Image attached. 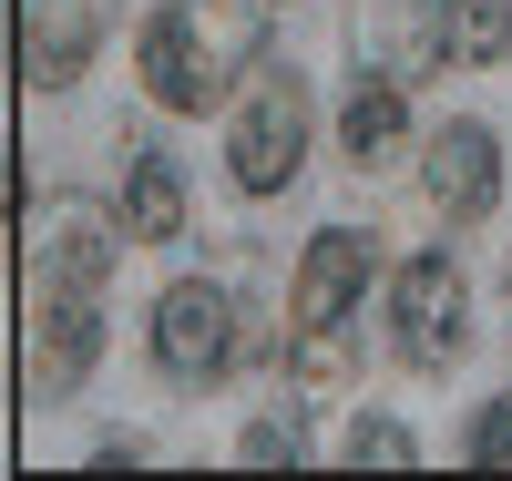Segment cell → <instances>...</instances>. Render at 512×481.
<instances>
[{
    "label": "cell",
    "instance_id": "cell-11",
    "mask_svg": "<svg viewBox=\"0 0 512 481\" xmlns=\"http://www.w3.org/2000/svg\"><path fill=\"white\" fill-rule=\"evenodd\" d=\"M441 62H502L512 52V0H431Z\"/></svg>",
    "mask_w": 512,
    "mask_h": 481
},
{
    "label": "cell",
    "instance_id": "cell-9",
    "mask_svg": "<svg viewBox=\"0 0 512 481\" xmlns=\"http://www.w3.org/2000/svg\"><path fill=\"white\" fill-rule=\"evenodd\" d=\"M400 123H410V93H400V72H369L359 93H349V113H338V144H349L359 164H379L400 144Z\"/></svg>",
    "mask_w": 512,
    "mask_h": 481
},
{
    "label": "cell",
    "instance_id": "cell-10",
    "mask_svg": "<svg viewBox=\"0 0 512 481\" xmlns=\"http://www.w3.org/2000/svg\"><path fill=\"white\" fill-rule=\"evenodd\" d=\"M123 226H134L144 246H164L185 226V174L164 164V154H134V174H123Z\"/></svg>",
    "mask_w": 512,
    "mask_h": 481
},
{
    "label": "cell",
    "instance_id": "cell-7",
    "mask_svg": "<svg viewBox=\"0 0 512 481\" xmlns=\"http://www.w3.org/2000/svg\"><path fill=\"white\" fill-rule=\"evenodd\" d=\"M93 0H21V82L31 93H62V82L93 62Z\"/></svg>",
    "mask_w": 512,
    "mask_h": 481
},
{
    "label": "cell",
    "instance_id": "cell-12",
    "mask_svg": "<svg viewBox=\"0 0 512 481\" xmlns=\"http://www.w3.org/2000/svg\"><path fill=\"white\" fill-rule=\"evenodd\" d=\"M41 277H62V287H103V277H113V267H103V236H93V226H72L52 256H41Z\"/></svg>",
    "mask_w": 512,
    "mask_h": 481
},
{
    "label": "cell",
    "instance_id": "cell-15",
    "mask_svg": "<svg viewBox=\"0 0 512 481\" xmlns=\"http://www.w3.org/2000/svg\"><path fill=\"white\" fill-rule=\"evenodd\" d=\"M246 461H297V430H287V420H256V430H246Z\"/></svg>",
    "mask_w": 512,
    "mask_h": 481
},
{
    "label": "cell",
    "instance_id": "cell-6",
    "mask_svg": "<svg viewBox=\"0 0 512 481\" xmlns=\"http://www.w3.org/2000/svg\"><path fill=\"white\" fill-rule=\"evenodd\" d=\"M369 267H379L369 236H349V226L318 236V246H308V267H297V297H287L297 338H328L338 318H349V308H359V287H369Z\"/></svg>",
    "mask_w": 512,
    "mask_h": 481
},
{
    "label": "cell",
    "instance_id": "cell-8",
    "mask_svg": "<svg viewBox=\"0 0 512 481\" xmlns=\"http://www.w3.org/2000/svg\"><path fill=\"white\" fill-rule=\"evenodd\" d=\"M420 185H431L441 215H482L492 185H502V144L482 134V123H441L431 154H420Z\"/></svg>",
    "mask_w": 512,
    "mask_h": 481
},
{
    "label": "cell",
    "instance_id": "cell-13",
    "mask_svg": "<svg viewBox=\"0 0 512 481\" xmlns=\"http://www.w3.org/2000/svg\"><path fill=\"white\" fill-rule=\"evenodd\" d=\"M349 461H369V471H410L420 451H410L400 420H359V430H349Z\"/></svg>",
    "mask_w": 512,
    "mask_h": 481
},
{
    "label": "cell",
    "instance_id": "cell-3",
    "mask_svg": "<svg viewBox=\"0 0 512 481\" xmlns=\"http://www.w3.org/2000/svg\"><path fill=\"white\" fill-rule=\"evenodd\" d=\"M226 359H236V297L226 287H164L154 297V369L205 389V379H226Z\"/></svg>",
    "mask_w": 512,
    "mask_h": 481
},
{
    "label": "cell",
    "instance_id": "cell-4",
    "mask_svg": "<svg viewBox=\"0 0 512 481\" xmlns=\"http://www.w3.org/2000/svg\"><path fill=\"white\" fill-rule=\"evenodd\" d=\"M461 328H472L461 267H451V256H410L400 287H390V338H400V359H420V369L461 359Z\"/></svg>",
    "mask_w": 512,
    "mask_h": 481
},
{
    "label": "cell",
    "instance_id": "cell-5",
    "mask_svg": "<svg viewBox=\"0 0 512 481\" xmlns=\"http://www.w3.org/2000/svg\"><path fill=\"white\" fill-rule=\"evenodd\" d=\"M103 359V318H93V287H62V277H41L31 297V400H52V389H72L82 369Z\"/></svg>",
    "mask_w": 512,
    "mask_h": 481
},
{
    "label": "cell",
    "instance_id": "cell-2",
    "mask_svg": "<svg viewBox=\"0 0 512 481\" xmlns=\"http://www.w3.org/2000/svg\"><path fill=\"white\" fill-rule=\"evenodd\" d=\"M226 164H236L246 195H287V185H297V164H308V93H297L287 72H267V82L246 93L236 134H226Z\"/></svg>",
    "mask_w": 512,
    "mask_h": 481
},
{
    "label": "cell",
    "instance_id": "cell-14",
    "mask_svg": "<svg viewBox=\"0 0 512 481\" xmlns=\"http://www.w3.org/2000/svg\"><path fill=\"white\" fill-rule=\"evenodd\" d=\"M461 461H472V471H512V400H492V410L472 420V441H461Z\"/></svg>",
    "mask_w": 512,
    "mask_h": 481
},
{
    "label": "cell",
    "instance_id": "cell-1",
    "mask_svg": "<svg viewBox=\"0 0 512 481\" xmlns=\"http://www.w3.org/2000/svg\"><path fill=\"white\" fill-rule=\"evenodd\" d=\"M256 41H267L256 0H164L144 21V93L164 113H205L236 82V62H256Z\"/></svg>",
    "mask_w": 512,
    "mask_h": 481
}]
</instances>
